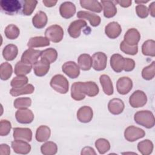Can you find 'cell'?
Listing matches in <instances>:
<instances>
[{
	"mask_svg": "<svg viewBox=\"0 0 155 155\" xmlns=\"http://www.w3.org/2000/svg\"><path fill=\"white\" fill-rule=\"evenodd\" d=\"M134 120L136 123L147 128H151L155 124L154 114L149 110L137 111L134 114Z\"/></svg>",
	"mask_w": 155,
	"mask_h": 155,
	"instance_id": "obj_1",
	"label": "cell"
},
{
	"mask_svg": "<svg viewBox=\"0 0 155 155\" xmlns=\"http://www.w3.org/2000/svg\"><path fill=\"white\" fill-rule=\"evenodd\" d=\"M51 88L61 94H66L69 89V82L67 78L62 74H56L50 82Z\"/></svg>",
	"mask_w": 155,
	"mask_h": 155,
	"instance_id": "obj_2",
	"label": "cell"
},
{
	"mask_svg": "<svg viewBox=\"0 0 155 155\" xmlns=\"http://www.w3.org/2000/svg\"><path fill=\"white\" fill-rule=\"evenodd\" d=\"M45 36L49 41L54 43H58L63 39L64 30L59 25H52L45 30Z\"/></svg>",
	"mask_w": 155,
	"mask_h": 155,
	"instance_id": "obj_3",
	"label": "cell"
},
{
	"mask_svg": "<svg viewBox=\"0 0 155 155\" xmlns=\"http://www.w3.org/2000/svg\"><path fill=\"white\" fill-rule=\"evenodd\" d=\"M1 9L9 15L16 14L21 8V2L18 0H2L0 1Z\"/></svg>",
	"mask_w": 155,
	"mask_h": 155,
	"instance_id": "obj_4",
	"label": "cell"
},
{
	"mask_svg": "<svg viewBox=\"0 0 155 155\" xmlns=\"http://www.w3.org/2000/svg\"><path fill=\"white\" fill-rule=\"evenodd\" d=\"M145 135V132L143 129L133 125L128 127L124 131L125 139L131 142L143 137Z\"/></svg>",
	"mask_w": 155,
	"mask_h": 155,
	"instance_id": "obj_5",
	"label": "cell"
},
{
	"mask_svg": "<svg viewBox=\"0 0 155 155\" xmlns=\"http://www.w3.org/2000/svg\"><path fill=\"white\" fill-rule=\"evenodd\" d=\"M147 102L146 94L141 90H136L130 96L129 103L133 108H140L144 106Z\"/></svg>",
	"mask_w": 155,
	"mask_h": 155,
	"instance_id": "obj_6",
	"label": "cell"
},
{
	"mask_svg": "<svg viewBox=\"0 0 155 155\" xmlns=\"http://www.w3.org/2000/svg\"><path fill=\"white\" fill-rule=\"evenodd\" d=\"M92 67L96 71H102L105 69L107 62V55L101 51L94 53L91 57Z\"/></svg>",
	"mask_w": 155,
	"mask_h": 155,
	"instance_id": "obj_7",
	"label": "cell"
},
{
	"mask_svg": "<svg viewBox=\"0 0 155 155\" xmlns=\"http://www.w3.org/2000/svg\"><path fill=\"white\" fill-rule=\"evenodd\" d=\"M41 51L30 48L26 50L21 56V61L24 63L34 65L38 61V58L41 56Z\"/></svg>",
	"mask_w": 155,
	"mask_h": 155,
	"instance_id": "obj_8",
	"label": "cell"
},
{
	"mask_svg": "<svg viewBox=\"0 0 155 155\" xmlns=\"http://www.w3.org/2000/svg\"><path fill=\"white\" fill-rule=\"evenodd\" d=\"M15 117L16 120L22 124H28L33 122L34 114L33 111L28 108L18 109L16 111Z\"/></svg>",
	"mask_w": 155,
	"mask_h": 155,
	"instance_id": "obj_9",
	"label": "cell"
},
{
	"mask_svg": "<svg viewBox=\"0 0 155 155\" xmlns=\"http://www.w3.org/2000/svg\"><path fill=\"white\" fill-rule=\"evenodd\" d=\"M62 71L69 78L75 79L79 76L80 68L78 65L74 61L65 62L62 66Z\"/></svg>",
	"mask_w": 155,
	"mask_h": 155,
	"instance_id": "obj_10",
	"label": "cell"
},
{
	"mask_svg": "<svg viewBox=\"0 0 155 155\" xmlns=\"http://www.w3.org/2000/svg\"><path fill=\"white\" fill-rule=\"evenodd\" d=\"M133 87V81L128 77L120 78L116 82V89L117 92L122 95L128 94Z\"/></svg>",
	"mask_w": 155,
	"mask_h": 155,
	"instance_id": "obj_11",
	"label": "cell"
},
{
	"mask_svg": "<svg viewBox=\"0 0 155 155\" xmlns=\"http://www.w3.org/2000/svg\"><path fill=\"white\" fill-rule=\"evenodd\" d=\"M87 22L83 19H78L71 22L68 28V33L73 38H78L81 33V29L87 26Z\"/></svg>",
	"mask_w": 155,
	"mask_h": 155,
	"instance_id": "obj_12",
	"label": "cell"
},
{
	"mask_svg": "<svg viewBox=\"0 0 155 155\" xmlns=\"http://www.w3.org/2000/svg\"><path fill=\"white\" fill-rule=\"evenodd\" d=\"M13 138L15 140H22L30 142L32 139V131L28 128H14Z\"/></svg>",
	"mask_w": 155,
	"mask_h": 155,
	"instance_id": "obj_13",
	"label": "cell"
},
{
	"mask_svg": "<svg viewBox=\"0 0 155 155\" xmlns=\"http://www.w3.org/2000/svg\"><path fill=\"white\" fill-rule=\"evenodd\" d=\"M80 85L81 91L85 95L94 97L99 93V87L94 82H81Z\"/></svg>",
	"mask_w": 155,
	"mask_h": 155,
	"instance_id": "obj_14",
	"label": "cell"
},
{
	"mask_svg": "<svg viewBox=\"0 0 155 155\" xmlns=\"http://www.w3.org/2000/svg\"><path fill=\"white\" fill-rule=\"evenodd\" d=\"M59 13L62 18L69 19L73 17L75 14L76 6L71 2H64L62 3L59 7Z\"/></svg>",
	"mask_w": 155,
	"mask_h": 155,
	"instance_id": "obj_15",
	"label": "cell"
},
{
	"mask_svg": "<svg viewBox=\"0 0 155 155\" xmlns=\"http://www.w3.org/2000/svg\"><path fill=\"white\" fill-rule=\"evenodd\" d=\"M140 39L139 31L134 28H130L125 33L124 37V41L130 45H136Z\"/></svg>",
	"mask_w": 155,
	"mask_h": 155,
	"instance_id": "obj_16",
	"label": "cell"
},
{
	"mask_svg": "<svg viewBox=\"0 0 155 155\" xmlns=\"http://www.w3.org/2000/svg\"><path fill=\"white\" fill-rule=\"evenodd\" d=\"M12 148L15 153L20 154H27L31 150L30 145L27 141L15 140L12 142Z\"/></svg>",
	"mask_w": 155,
	"mask_h": 155,
	"instance_id": "obj_17",
	"label": "cell"
},
{
	"mask_svg": "<svg viewBox=\"0 0 155 155\" xmlns=\"http://www.w3.org/2000/svg\"><path fill=\"white\" fill-rule=\"evenodd\" d=\"M122 32L120 24L115 21L108 23L105 27V33L110 39H116L119 36Z\"/></svg>",
	"mask_w": 155,
	"mask_h": 155,
	"instance_id": "obj_18",
	"label": "cell"
},
{
	"mask_svg": "<svg viewBox=\"0 0 155 155\" xmlns=\"http://www.w3.org/2000/svg\"><path fill=\"white\" fill-rule=\"evenodd\" d=\"M93 116V110L89 106H83L77 111V118L79 122L82 123H88L90 122Z\"/></svg>",
	"mask_w": 155,
	"mask_h": 155,
	"instance_id": "obj_19",
	"label": "cell"
},
{
	"mask_svg": "<svg viewBox=\"0 0 155 155\" xmlns=\"http://www.w3.org/2000/svg\"><path fill=\"white\" fill-rule=\"evenodd\" d=\"M77 17L81 19L88 20L90 25L93 27L98 26L101 22V18L99 16L87 11L78 12L77 13Z\"/></svg>",
	"mask_w": 155,
	"mask_h": 155,
	"instance_id": "obj_20",
	"label": "cell"
},
{
	"mask_svg": "<svg viewBox=\"0 0 155 155\" xmlns=\"http://www.w3.org/2000/svg\"><path fill=\"white\" fill-rule=\"evenodd\" d=\"M50 70V63L45 59H41L33 65L34 73L36 76L42 77L45 76Z\"/></svg>",
	"mask_w": 155,
	"mask_h": 155,
	"instance_id": "obj_21",
	"label": "cell"
},
{
	"mask_svg": "<svg viewBox=\"0 0 155 155\" xmlns=\"http://www.w3.org/2000/svg\"><path fill=\"white\" fill-rule=\"evenodd\" d=\"M124 108L125 104L123 101L119 98H113L111 99L108 104L109 111L114 115H118L122 113Z\"/></svg>",
	"mask_w": 155,
	"mask_h": 155,
	"instance_id": "obj_22",
	"label": "cell"
},
{
	"mask_svg": "<svg viewBox=\"0 0 155 155\" xmlns=\"http://www.w3.org/2000/svg\"><path fill=\"white\" fill-rule=\"evenodd\" d=\"M101 4L104 11V16L107 18L114 17L117 13V8L113 1L109 0H102Z\"/></svg>",
	"mask_w": 155,
	"mask_h": 155,
	"instance_id": "obj_23",
	"label": "cell"
},
{
	"mask_svg": "<svg viewBox=\"0 0 155 155\" xmlns=\"http://www.w3.org/2000/svg\"><path fill=\"white\" fill-rule=\"evenodd\" d=\"M79 2L82 8L91 12L101 13L102 10L101 2L96 0H81Z\"/></svg>",
	"mask_w": 155,
	"mask_h": 155,
	"instance_id": "obj_24",
	"label": "cell"
},
{
	"mask_svg": "<svg viewBox=\"0 0 155 155\" xmlns=\"http://www.w3.org/2000/svg\"><path fill=\"white\" fill-rule=\"evenodd\" d=\"M124 58L117 53L113 54L110 58V65L112 69L116 73H120L123 70Z\"/></svg>",
	"mask_w": 155,
	"mask_h": 155,
	"instance_id": "obj_25",
	"label": "cell"
},
{
	"mask_svg": "<svg viewBox=\"0 0 155 155\" xmlns=\"http://www.w3.org/2000/svg\"><path fill=\"white\" fill-rule=\"evenodd\" d=\"M48 21L46 13L42 11H39L32 18V24L33 26L38 29L44 28Z\"/></svg>",
	"mask_w": 155,
	"mask_h": 155,
	"instance_id": "obj_26",
	"label": "cell"
},
{
	"mask_svg": "<svg viewBox=\"0 0 155 155\" xmlns=\"http://www.w3.org/2000/svg\"><path fill=\"white\" fill-rule=\"evenodd\" d=\"M18 53V48L17 46L12 44L7 45L2 50V56L8 61L14 60L16 58Z\"/></svg>",
	"mask_w": 155,
	"mask_h": 155,
	"instance_id": "obj_27",
	"label": "cell"
},
{
	"mask_svg": "<svg viewBox=\"0 0 155 155\" xmlns=\"http://www.w3.org/2000/svg\"><path fill=\"white\" fill-rule=\"evenodd\" d=\"M99 81L102 85L104 93L108 96L113 94V86L110 78L107 74H102L99 78Z\"/></svg>",
	"mask_w": 155,
	"mask_h": 155,
	"instance_id": "obj_28",
	"label": "cell"
},
{
	"mask_svg": "<svg viewBox=\"0 0 155 155\" xmlns=\"http://www.w3.org/2000/svg\"><path fill=\"white\" fill-rule=\"evenodd\" d=\"M50 135V128L47 125H41L36 130L35 137L38 142H43L48 140Z\"/></svg>",
	"mask_w": 155,
	"mask_h": 155,
	"instance_id": "obj_29",
	"label": "cell"
},
{
	"mask_svg": "<svg viewBox=\"0 0 155 155\" xmlns=\"http://www.w3.org/2000/svg\"><path fill=\"white\" fill-rule=\"evenodd\" d=\"M50 45V41L46 37L35 36L31 38L27 43L29 48H38L47 47Z\"/></svg>",
	"mask_w": 155,
	"mask_h": 155,
	"instance_id": "obj_30",
	"label": "cell"
},
{
	"mask_svg": "<svg viewBox=\"0 0 155 155\" xmlns=\"http://www.w3.org/2000/svg\"><path fill=\"white\" fill-rule=\"evenodd\" d=\"M78 65L82 70L88 71L92 67V58L90 54L84 53L81 54L78 59Z\"/></svg>",
	"mask_w": 155,
	"mask_h": 155,
	"instance_id": "obj_31",
	"label": "cell"
},
{
	"mask_svg": "<svg viewBox=\"0 0 155 155\" xmlns=\"http://www.w3.org/2000/svg\"><path fill=\"white\" fill-rule=\"evenodd\" d=\"M31 65L24 63L20 61L15 65L14 72L17 76H25L31 71Z\"/></svg>",
	"mask_w": 155,
	"mask_h": 155,
	"instance_id": "obj_32",
	"label": "cell"
},
{
	"mask_svg": "<svg viewBox=\"0 0 155 155\" xmlns=\"http://www.w3.org/2000/svg\"><path fill=\"white\" fill-rule=\"evenodd\" d=\"M153 143L149 139H145L139 142L137 144L139 151L143 155H149L153 150Z\"/></svg>",
	"mask_w": 155,
	"mask_h": 155,
	"instance_id": "obj_33",
	"label": "cell"
},
{
	"mask_svg": "<svg viewBox=\"0 0 155 155\" xmlns=\"http://www.w3.org/2000/svg\"><path fill=\"white\" fill-rule=\"evenodd\" d=\"M142 53L143 55L154 57L155 41L153 39H149L145 41L142 45Z\"/></svg>",
	"mask_w": 155,
	"mask_h": 155,
	"instance_id": "obj_34",
	"label": "cell"
},
{
	"mask_svg": "<svg viewBox=\"0 0 155 155\" xmlns=\"http://www.w3.org/2000/svg\"><path fill=\"white\" fill-rule=\"evenodd\" d=\"M58 58V52L53 48H48L41 51V59H43L48 61L50 64L53 63Z\"/></svg>",
	"mask_w": 155,
	"mask_h": 155,
	"instance_id": "obj_35",
	"label": "cell"
},
{
	"mask_svg": "<svg viewBox=\"0 0 155 155\" xmlns=\"http://www.w3.org/2000/svg\"><path fill=\"white\" fill-rule=\"evenodd\" d=\"M35 87L32 84H27L25 86L19 88H12L10 90V93L13 96H18L22 94H31L34 92Z\"/></svg>",
	"mask_w": 155,
	"mask_h": 155,
	"instance_id": "obj_36",
	"label": "cell"
},
{
	"mask_svg": "<svg viewBox=\"0 0 155 155\" xmlns=\"http://www.w3.org/2000/svg\"><path fill=\"white\" fill-rule=\"evenodd\" d=\"M80 84L81 82H76L72 84L71 87V96L77 101H82L85 97V95L81 91Z\"/></svg>",
	"mask_w": 155,
	"mask_h": 155,
	"instance_id": "obj_37",
	"label": "cell"
},
{
	"mask_svg": "<svg viewBox=\"0 0 155 155\" xmlns=\"http://www.w3.org/2000/svg\"><path fill=\"white\" fill-rule=\"evenodd\" d=\"M41 151L44 155H54L58 151V147L54 142L48 141L41 145Z\"/></svg>",
	"mask_w": 155,
	"mask_h": 155,
	"instance_id": "obj_38",
	"label": "cell"
},
{
	"mask_svg": "<svg viewBox=\"0 0 155 155\" xmlns=\"http://www.w3.org/2000/svg\"><path fill=\"white\" fill-rule=\"evenodd\" d=\"M13 68L10 64L3 62L0 65V78L1 80H8L12 76Z\"/></svg>",
	"mask_w": 155,
	"mask_h": 155,
	"instance_id": "obj_39",
	"label": "cell"
},
{
	"mask_svg": "<svg viewBox=\"0 0 155 155\" xmlns=\"http://www.w3.org/2000/svg\"><path fill=\"white\" fill-rule=\"evenodd\" d=\"M95 147L99 154H104L110 149V143L104 138H99L95 142Z\"/></svg>",
	"mask_w": 155,
	"mask_h": 155,
	"instance_id": "obj_40",
	"label": "cell"
},
{
	"mask_svg": "<svg viewBox=\"0 0 155 155\" xmlns=\"http://www.w3.org/2000/svg\"><path fill=\"white\" fill-rule=\"evenodd\" d=\"M4 33L7 38L9 39H15L19 36L20 30L16 25L14 24H9L5 27Z\"/></svg>",
	"mask_w": 155,
	"mask_h": 155,
	"instance_id": "obj_41",
	"label": "cell"
},
{
	"mask_svg": "<svg viewBox=\"0 0 155 155\" xmlns=\"http://www.w3.org/2000/svg\"><path fill=\"white\" fill-rule=\"evenodd\" d=\"M155 76V62L153 61L152 63L144 67L142 71V78L147 81L151 80Z\"/></svg>",
	"mask_w": 155,
	"mask_h": 155,
	"instance_id": "obj_42",
	"label": "cell"
},
{
	"mask_svg": "<svg viewBox=\"0 0 155 155\" xmlns=\"http://www.w3.org/2000/svg\"><path fill=\"white\" fill-rule=\"evenodd\" d=\"M22 13L25 16H30L35 9L38 1L36 0H25L23 1Z\"/></svg>",
	"mask_w": 155,
	"mask_h": 155,
	"instance_id": "obj_43",
	"label": "cell"
},
{
	"mask_svg": "<svg viewBox=\"0 0 155 155\" xmlns=\"http://www.w3.org/2000/svg\"><path fill=\"white\" fill-rule=\"evenodd\" d=\"M31 105V100L30 97H18L14 101L13 105L17 109L27 108Z\"/></svg>",
	"mask_w": 155,
	"mask_h": 155,
	"instance_id": "obj_44",
	"label": "cell"
},
{
	"mask_svg": "<svg viewBox=\"0 0 155 155\" xmlns=\"http://www.w3.org/2000/svg\"><path fill=\"white\" fill-rule=\"evenodd\" d=\"M28 78L25 76H17L10 82V85L15 88H19L25 86L28 83Z\"/></svg>",
	"mask_w": 155,
	"mask_h": 155,
	"instance_id": "obj_45",
	"label": "cell"
},
{
	"mask_svg": "<svg viewBox=\"0 0 155 155\" xmlns=\"http://www.w3.org/2000/svg\"><path fill=\"white\" fill-rule=\"evenodd\" d=\"M120 50L125 54L130 55H135L138 52V46L136 45H130L126 44L124 41L121 42L120 44Z\"/></svg>",
	"mask_w": 155,
	"mask_h": 155,
	"instance_id": "obj_46",
	"label": "cell"
},
{
	"mask_svg": "<svg viewBox=\"0 0 155 155\" xmlns=\"http://www.w3.org/2000/svg\"><path fill=\"white\" fill-rule=\"evenodd\" d=\"M12 128V125L10 121L2 119L0 122V135L1 136H7Z\"/></svg>",
	"mask_w": 155,
	"mask_h": 155,
	"instance_id": "obj_47",
	"label": "cell"
},
{
	"mask_svg": "<svg viewBox=\"0 0 155 155\" xmlns=\"http://www.w3.org/2000/svg\"><path fill=\"white\" fill-rule=\"evenodd\" d=\"M136 12L137 15L140 18H147L148 15V9L147 7L143 4H138L136 6Z\"/></svg>",
	"mask_w": 155,
	"mask_h": 155,
	"instance_id": "obj_48",
	"label": "cell"
},
{
	"mask_svg": "<svg viewBox=\"0 0 155 155\" xmlns=\"http://www.w3.org/2000/svg\"><path fill=\"white\" fill-rule=\"evenodd\" d=\"M135 67V62L130 58H124V64L123 70L128 72L131 71Z\"/></svg>",
	"mask_w": 155,
	"mask_h": 155,
	"instance_id": "obj_49",
	"label": "cell"
},
{
	"mask_svg": "<svg viewBox=\"0 0 155 155\" xmlns=\"http://www.w3.org/2000/svg\"><path fill=\"white\" fill-rule=\"evenodd\" d=\"M10 154V148L5 143H2L0 145V154L1 155H8Z\"/></svg>",
	"mask_w": 155,
	"mask_h": 155,
	"instance_id": "obj_50",
	"label": "cell"
},
{
	"mask_svg": "<svg viewBox=\"0 0 155 155\" xmlns=\"http://www.w3.org/2000/svg\"><path fill=\"white\" fill-rule=\"evenodd\" d=\"M81 154L82 155H87V154H91V155H96V153L94 150V149L90 147H85L82 149Z\"/></svg>",
	"mask_w": 155,
	"mask_h": 155,
	"instance_id": "obj_51",
	"label": "cell"
},
{
	"mask_svg": "<svg viewBox=\"0 0 155 155\" xmlns=\"http://www.w3.org/2000/svg\"><path fill=\"white\" fill-rule=\"evenodd\" d=\"M115 2L124 8H127L130 7L132 3L131 0H118L116 1Z\"/></svg>",
	"mask_w": 155,
	"mask_h": 155,
	"instance_id": "obj_52",
	"label": "cell"
},
{
	"mask_svg": "<svg viewBox=\"0 0 155 155\" xmlns=\"http://www.w3.org/2000/svg\"><path fill=\"white\" fill-rule=\"evenodd\" d=\"M57 1H50V0H43L42 2L44 4V5L47 7H51L56 5L57 3Z\"/></svg>",
	"mask_w": 155,
	"mask_h": 155,
	"instance_id": "obj_53",
	"label": "cell"
},
{
	"mask_svg": "<svg viewBox=\"0 0 155 155\" xmlns=\"http://www.w3.org/2000/svg\"><path fill=\"white\" fill-rule=\"evenodd\" d=\"M148 9V12L150 13L151 16L152 17H155V2H153L151 3L149 5Z\"/></svg>",
	"mask_w": 155,
	"mask_h": 155,
	"instance_id": "obj_54",
	"label": "cell"
},
{
	"mask_svg": "<svg viewBox=\"0 0 155 155\" xmlns=\"http://www.w3.org/2000/svg\"><path fill=\"white\" fill-rule=\"evenodd\" d=\"M149 1H135V2L137 4H142V3H147Z\"/></svg>",
	"mask_w": 155,
	"mask_h": 155,
	"instance_id": "obj_55",
	"label": "cell"
}]
</instances>
